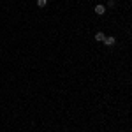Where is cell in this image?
Masks as SVG:
<instances>
[{"instance_id": "obj_1", "label": "cell", "mask_w": 132, "mask_h": 132, "mask_svg": "<svg viewBox=\"0 0 132 132\" xmlns=\"http://www.w3.org/2000/svg\"><path fill=\"white\" fill-rule=\"evenodd\" d=\"M95 14H97V16H104V14H106V5H101V4H99V5H95Z\"/></svg>"}, {"instance_id": "obj_2", "label": "cell", "mask_w": 132, "mask_h": 132, "mask_svg": "<svg viewBox=\"0 0 132 132\" xmlns=\"http://www.w3.org/2000/svg\"><path fill=\"white\" fill-rule=\"evenodd\" d=\"M104 39H106V34L104 32H97L95 34V41L97 42H104Z\"/></svg>"}, {"instance_id": "obj_3", "label": "cell", "mask_w": 132, "mask_h": 132, "mask_svg": "<svg viewBox=\"0 0 132 132\" xmlns=\"http://www.w3.org/2000/svg\"><path fill=\"white\" fill-rule=\"evenodd\" d=\"M114 42H116V39H114V37H106V39H104V44H106V46H114Z\"/></svg>"}, {"instance_id": "obj_4", "label": "cell", "mask_w": 132, "mask_h": 132, "mask_svg": "<svg viewBox=\"0 0 132 132\" xmlns=\"http://www.w3.org/2000/svg\"><path fill=\"white\" fill-rule=\"evenodd\" d=\"M37 5H39L41 9H44V7L48 5V0H37Z\"/></svg>"}, {"instance_id": "obj_5", "label": "cell", "mask_w": 132, "mask_h": 132, "mask_svg": "<svg viewBox=\"0 0 132 132\" xmlns=\"http://www.w3.org/2000/svg\"><path fill=\"white\" fill-rule=\"evenodd\" d=\"M120 132H123V130H120Z\"/></svg>"}]
</instances>
